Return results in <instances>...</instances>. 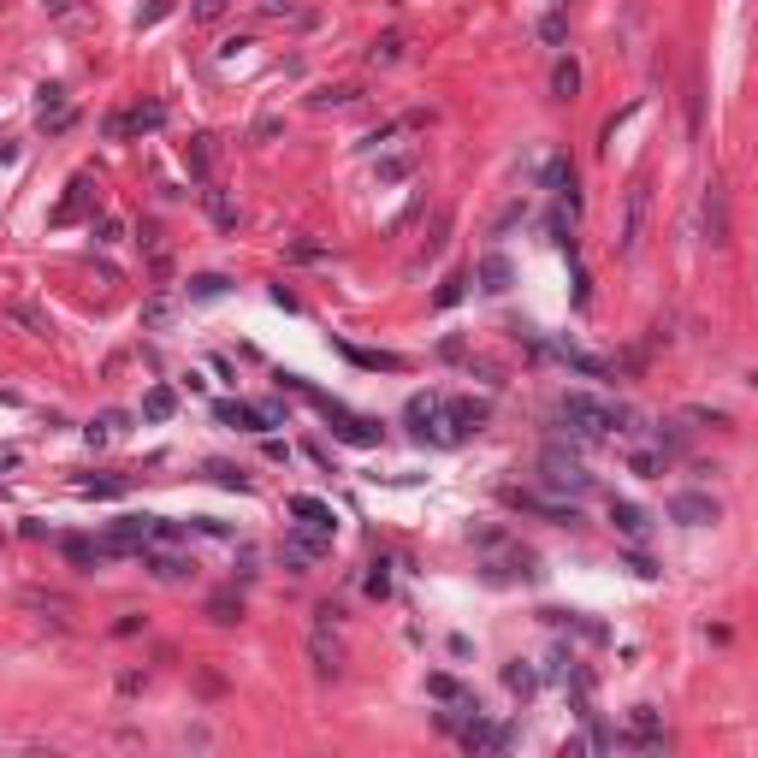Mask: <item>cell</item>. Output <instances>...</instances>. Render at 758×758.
Here are the masks:
<instances>
[{
  "mask_svg": "<svg viewBox=\"0 0 758 758\" xmlns=\"http://www.w3.org/2000/svg\"><path fill=\"white\" fill-rule=\"evenodd\" d=\"M557 415L569 421V433H581V439H611V433H634V427H629V421H634L629 409H622V403L593 397V391H563Z\"/></svg>",
  "mask_w": 758,
  "mask_h": 758,
  "instance_id": "1",
  "label": "cell"
},
{
  "mask_svg": "<svg viewBox=\"0 0 758 758\" xmlns=\"http://www.w3.org/2000/svg\"><path fill=\"white\" fill-rule=\"evenodd\" d=\"M540 486L551 492V498H569V504H581L593 492V474L581 468L575 457H563V450H545V462H540Z\"/></svg>",
  "mask_w": 758,
  "mask_h": 758,
  "instance_id": "2",
  "label": "cell"
},
{
  "mask_svg": "<svg viewBox=\"0 0 758 758\" xmlns=\"http://www.w3.org/2000/svg\"><path fill=\"white\" fill-rule=\"evenodd\" d=\"M646 219H652V184L634 178V184L622 190V237H616V255H640Z\"/></svg>",
  "mask_w": 758,
  "mask_h": 758,
  "instance_id": "3",
  "label": "cell"
},
{
  "mask_svg": "<svg viewBox=\"0 0 758 758\" xmlns=\"http://www.w3.org/2000/svg\"><path fill=\"white\" fill-rule=\"evenodd\" d=\"M486 575H492V581H540V557H533L528 545L498 540L486 551Z\"/></svg>",
  "mask_w": 758,
  "mask_h": 758,
  "instance_id": "4",
  "label": "cell"
},
{
  "mask_svg": "<svg viewBox=\"0 0 758 758\" xmlns=\"http://www.w3.org/2000/svg\"><path fill=\"white\" fill-rule=\"evenodd\" d=\"M326 551H332V533H320V528H302V522L285 533V545H279V557H285V569H290V575L315 569V563L326 557Z\"/></svg>",
  "mask_w": 758,
  "mask_h": 758,
  "instance_id": "5",
  "label": "cell"
},
{
  "mask_svg": "<svg viewBox=\"0 0 758 758\" xmlns=\"http://www.w3.org/2000/svg\"><path fill=\"white\" fill-rule=\"evenodd\" d=\"M486 421H492V409H486V403H474V397H450V403H439L444 444H457V439H468V433H480Z\"/></svg>",
  "mask_w": 758,
  "mask_h": 758,
  "instance_id": "6",
  "label": "cell"
},
{
  "mask_svg": "<svg viewBox=\"0 0 758 758\" xmlns=\"http://www.w3.org/2000/svg\"><path fill=\"white\" fill-rule=\"evenodd\" d=\"M700 231H705V244L711 249H723L729 244V190L717 184H705V196H700Z\"/></svg>",
  "mask_w": 758,
  "mask_h": 758,
  "instance_id": "7",
  "label": "cell"
},
{
  "mask_svg": "<svg viewBox=\"0 0 758 758\" xmlns=\"http://www.w3.org/2000/svg\"><path fill=\"white\" fill-rule=\"evenodd\" d=\"M95 208H101L95 178H89V172H77L72 184H66V201L54 208V226H72V219H95Z\"/></svg>",
  "mask_w": 758,
  "mask_h": 758,
  "instance_id": "8",
  "label": "cell"
},
{
  "mask_svg": "<svg viewBox=\"0 0 758 758\" xmlns=\"http://www.w3.org/2000/svg\"><path fill=\"white\" fill-rule=\"evenodd\" d=\"M504 498L515 504V510H528V515H545V522H557V528H575L581 522V510H575L569 498H545V492H504Z\"/></svg>",
  "mask_w": 758,
  "mask_h": 758,
  "instance_id": "9",
  "label": "cell"
},
{
  "mask_svg": "<svg viewBox=\"0 0 758 758\" xmlns=\"http://www.w3.org/2000/svg\"><path fill=\"white\" fill-rule=\"evenodd\" d=\"M457 741L468 746V753H504V746H510V729L486 723V711H468V717H462V729H457Z\"/></svg>",
  "mask_w": 758,
  "mask_h": 758,
  "instance_id": "10",
  "label": "cell"
},
{
  "mask_svg": "<svg viewBox=\"0 0 758 758\" xmlns=\"http://www.w3.org/2000/svg\"><path fill=\"white\" fill-rule=\"evenodd\" d=\"M148 545V515H119L107 540H101V557H125V551H143Z\"/></svg>",
  "mask_w": 758,
  "mask_h": 758,
  "instance_id": "11",
  "label": "cell"
},
{
  "mask_svg": "<svg viewBox=\"0 0 758 758\" xmlns=\"http://www.w3.org/2000/svg\"><path fill=\"white\" fill-rule=\"evenodd\" d=\"M439 403H444V397H433V391H415V397H409V409H403V415H409V433H415V439H439V444H444Z\"/></svg>",
  "mask_w": 758,
  "mask_h": 758,
  "instance_id": "12",
  "label": "cell"
},
{
  "mask_svg": "<svg viewBox=\"0 0 758 758\" xmlns=\"http://www.w3.org/2000/svg\"><path fill=\"white\" fill-rule=\"evenodd\" d=\"M36 119H42V130H66L72 125V95L59 84H42L36 89Z\"/></svg>",
  "mask_w": 758,
  "mask_h": 758,
  "instance_id": "13",
  "label": "cell"
},
{
  "mask_svg": "<svg viewBox=\"0 0 758 758\" xmlns=\"http://www.w3.org/2000/svg\"><path fill=\"white\" fill-rule=\"evenodd\" d=\"M670 522H682V528H705V522H717V498H705V492H675V498H670Z\"/></svg>",
  "mask_w": 758,
  "mask_h": 758,
  "instance_id": "14",
  "label": "cell"
},
{
  "mask_svg": "<svg viewBox=\"0 0 758 758\" xmlns=\"http://www.w3.org/2000/svg\"><path fill=\"white\" fill-rule=\"evenodd\" d=\"M415 166H421L415 148H397V155L373 160V178H379V190H391V184H403V178H415Z\"/></svg>",
  "mask_w": 758,
  "mask_h": 758,
  "instance_id": "15",
  "label": "cell"
},
{
  "mask_svg": "<svg viewBox=\"0 0 758 758\" xmlns=\"http://www.w3.org/2000/svg\"><path fill=\"white\" fill-rule=\"evenodd\" d=\"M6 320H18L30 338H48V332H54L48 308H42V302H30V297H6Z\"/></svg>",
  "mask_w": 758,
  "mask_h": 758,
  "instance_id": "16",
  "label": "cell"
},
{
  "mask_svg": "<svg viewBox=\"0 0 758 758\" xmlns=\"http://www.w3.org/2000/svg\"><path fill=\"white\" fill-rule=\"evenodd\" d=\"M474 279H480V290H486V297H504V290H510V279H515V267H510V255H498V249H492V255H480Z\"/></svg>",
  "mask_w": 758,
  "mask_h": 758,
  "instance_id": "17",
  "label": "cell"
},
{
  "mask_svg": "<svg viewBox=\"0 0 758 758\" xmlns=\"http://www.w3.org/2000/svg\"><path fill=\"white\" fill-rule=\"evenodd\" d=\"M308 658H315V675H338V664H343V646L326 634V622H315V634H308Z\"/></svg>",
  "mask_w": 758,
  "mask_h": 758,
  "instance_id": "18",
  "label": "cell"
},
{
  "mask_svg": "<svg viewBox=\"0 0 758 758\" xmlns=\"http://www.w3.org/2000/svg\"><path fill=\"white\" fill-rule=\"evenodd\" d=\"M119 125H125V137H143V130H160V125H166V107H160V101H137L130 113H119Z\"/></svg>",
  "mask_w": 758,
  "mask_h": 758,
  "instance_id": "19",
  "label": "cell"
},
{
  "mask_svg": "<svg viewBox=\"0 0 758 758\" xmlns=\"http://www.w3.org/2000/svg\"><path fill=\"white\" fill-rule=\"evenodd\" d=\"M290 515H297L302 528H320V533H338V515H332V504H320V498H290Z\"/></svg>",
  "mask_w": 758,
  "mask_h": 758,
  "instance_id": "20",
  "label": "cell"
},
{
  "mask_svg": "<svg viewBox=\"0 0 758 758\" xmlns=\"http://www.w3.org/2000/svg\"><path fill=\"white\" fill-rule=\"evenodd\" d=\"M214 415H219V421H231V427H244V433H267V427H272L267 409H255V403H219Z\"/></svg>",
  "mask_w": 758,
  "mask_h": 758,
  "instance_id": "21",
  "label": "cell"
},
{
  "mask_svg": "<svg viewBox=\"0 0 758 758\" xmlns=\"http://www.w3.org/2000/svg\"><path fill=\"white\" fill-rule=\"evenodd\" d=\"M201 208H208V219H214L219 231H237V201H231L219 184H208V190H201Z\"/></svg>",
  "mask_w": 758,
  "mask_h": 758,
  "instance_id": "22",
  "label": "cell"
},
{
  "mask_svg": "<svg viewBox=\"0 0 758 758\" xmlns=\"http://www.w3.org/2000/svg\"><path fill=\"white\" fill-rule=\"evenodd\" d=\"M611 522H616V533H629V540H646V533H652L646 510L640 504H622V498H611Z\"/></svg>",
  "mask_w": 758,
  "mask_h": 758,
  "instance_id": "23",
  "label": "cell"
},
{
  "mask_svg": "<svg viewBox=\"0 0 758 758\" xmlns=\"http://www.w3.org/2000/svg\"><path fill=\"white\" fill-rule=\"evenodd\" d=\"M143 563H148V575H155V581H184V575L196 569V563H184L178 551H148V545H143Z\"/></svg>",
  "mask_w": 758,
  "mask_h": 758,
  "instance_id": "24",
  "label": "cell"
},
{
  "mask_svg": "<svg viewBox=\"0 0 758 758\" xmlns=\"http://www.w3.org/2000/svg\"><path fill=\"white\" fill-rule=\"evenodd\" d=\"M172 315H178V297H172V290H155V297L143 302V326H148V332H166Z\"/></svg>",
  "mask_w": 758,
  "mask_h": 758,
  "instance_id": "25",
  "label": "cell"
},
{
  "mask_svg": "<svg viewBox=\"0 0 758 758\" xmlns=\"http://www.w3.org/2000/svg\"><path fill=\"white\" fill-rule=\"evenodd\" d=\"M178 415V391L172 386H148L143 391V421H172Z\"/></svg>",
  "mask_w": 758,
  "mask_h": 758,
  "instance_id": "26",
  "label": "cell"
},
{
  "mask_svg": "<svg viewBox=\"0 0 758 758\" xmlns=\"http://www.w3.org/2000/svg\"><path fill=\"white\" fill-rule=\"evenodd\" d=\"M184 166H190V178L208 184V172H214V137H190V143H184Z\"/></svg>",
  "mask_w": 758,
  "mask_h": 758,
  "instance_id": "27",
  "label": "cell"
},
{
  "mask_svg": "<svg viewBox=\"0 0 758 758\" xmlns=\"http://www.w3.org/2000/svg\"><path fill=\"white\" fill-rule=\"evenodd\" d=\"M551 95L557 101L581 95V66H575V59H557V66H551Z\"/></svg>",
  "mask_w": 758,
  "mask_h": 758,
  "instance_id": "28",
  "label": "cell"
},
{
  "mask_svg": "<svg viewBox=\"0 0 758 758\" xmlns=\"http://www.w3.org/2000/svg\"><path fill=\"white\" fill-rule=\"evenodd\" d=\"M545 184H551V190H557V196L563 201H569V208H581V196H575V166H569V160H551V166H545Z\"/></svg>",
  "mask_w": 758,
  "mask_h": 758,
  "instance_id": "29",
  "label": "cell"
},
{
  "mask_svg": "<svg viewBox=\"0 0 758 758\" xmlns=\"http://www.w3.org/2000/svg\"><path fill=\"white\" fill-rule=\"evenodd\" d=\"M125 486H130L125 474H101V480L89 474V480H77V492H84V498H125Z\"/></svg>",
  "mask_w": 758,
  "mask_h": 758,
  "instance_id": "30",
  "label": "cell"
},
{
  "mask_svg": "<svg viewBox=\"0 0 758 758\" xmlns=\"http://www.w3.org/2000/svg\"><path fill=\"white\" fill-rule=\"evenodd\" d=\"M59 551H66V563H77V569H95L101 557V540H59Z\"/></svg>",
  "mask_w": 758,
  "mask_h": 758,
  "instance_id": "31",
  "label": "cell"
},
{
  "mask_svg": "<svg viewBox=\"0 0 758 758\" xmlns=\"http://www.w3.org/2000/svg\"><path fill=\"white\" fill-rule=\"evenodd\" d=\"M125 421H130L125 409H107V415H95V421H89V427H84V439H89V444H107V439H113L119 427H125Z\"/></svg>",
  "mask_w": 758,
  "mask_h": 758,
  "instance_id": "32",
  "label": "cell"
},
{
  "mask_svg": "<svg viewBox=\"0 0 758 758\" xmlns=\"http://www.w3.org/2000/svg\"><path fill=\"white\" fill-rule=\"evenodd\" d=\"M226 290H231L226 272H201V279H190V297H196V302H219Z\"/></svg>",
  "mask_w": 758,
  "mask_h": 758,
  "instance_id": "33",
  "label": "cell"
},
{
  "mask_svg": "<svg viewBox=\"0 0 758 758\" xmlns=\"http://www.w3.org/2000/svg\"><path fill=\"white\" fill-rule=\"evenodd\" d=\"M397 59H403V36H397V30H386V36L368 48V66H397Z\"/></svg>",
  "mask_w": 758,
  "mask_h": 758,
  "instance_id": "34",
  "label": "cell"
},
{
  "mask_svg": "<svg viewBox=\"0 0 758 758\" xmlns=\"http://www.w3.org/2000/svg\"><path fill=\"white\" fill-rule=\"evenodd\" d=\"M504 687H510L515 700H528L533 687H540V675H533V670H528V664H504Z\"/></svg>",
  "mask_w": 758,
  "mask_h": 758,
  "instance_id": "35",
  "label": "cell"
},
{
  "mask_svg": "<svg viewBox=\"0 0 758 758\" xmlns=\"http://www.w3.org/2000/svg\"><path fill=\"white\" fill-rule=\"evenodd\" d=\"M356 95H361L356 84H332V89H315V95H308V107H350Z\"/></svg>",
  "mask_w": 758,
  "mask_h": 758,
  "instance_id": "36",
  "label": "cell"
},
{
  "mask_svg": "<svg viewBox=\"0 0 758 758\" xmlns=\"http://www.w3.org/2000/svg\"><path fill=\"white\" fill-rule=\"evenodd\" d=\"M208 474H214V486H226V492H249V474L231 468V462H208Z\"/></svg>",
  "mask_w": 758,
  "mask_h": 758,
  "instance_id": "37",
  "label": "cell"
},
{
  "mask_svg": "<svg viewBox=\"0 0 758 758\" xmlns=\"http://www.w3.org/2000/svg\"><path fill=\"white\" fill-rule=\"evenodd\" d=\"M540 42H551V48H557V42H569V18H563L557 6H551V13L540 18Z\"/></svg>",
  "mask_w": 758,
  "mask_h": 758,
  "instance_id": "38",
  "label": "cell"
},
{
  "mask_svg": "<svg viewBox=\"0 0 758 758\" xmlns=\"http://www.w3.org/2000/svg\"><path fill=\"white\" fill-rule=\"evenodd\" d=\"M343 356L356 361V368H391V373L403 368V356H379V350H350V343H343Z\"/></svg>",
  "mask_w": 758,
  "mask_h": 758,
  "instance_id": "39",
  "label": "cell"
},
{
  "mask_svg": "<svg viewBox=\"0 0 758 758\" xmlns=\"http://www.w3.org/2000/svg\"><path fill=\"white\" fill-rule=\"evenodd\" d=\"M184 540V528L178 522H166V515H148V545H178Z\"/></svg>",
  "mask_w": 758,
  "mask_h": 758,
  "instance_id": "40",
  "label": "cell"
},
{
  "mask_svg": "<svg viewBox=\"0 0 758 758\" xmlns=\"http://www.w3.org/2000/svg\"><path fill=\"white\" fill-rule=\"evenodd\" d=\"M361 587H368L373 599H386V593H391V563H386V557H373V563H368V581H361Z\"/></svg>",
  "mask_w": 758,
  "mask_h": 758,
  "instance_id": "41",
  "label": "cell"
},
{
  "mask_svg": "<svg viewBox=\"0 0 758 758\" xmlns=\"http://www.w3.org/2000/svg\"><path fill=\"white\" fill-rule=\"evenodd\" d=\"M462 297H468V279H444V285L433 290V308H457Z\"/></svg>",
  "mask_w": 758,
  "mask_h": 758,
  "instance_id": "42",
  "label": "cell"
},
{
  "mask_svg": "<svg viewBox=\"0 0 758 758\" xmlns=\"http://www.w3.org/2000/svg\"><path fill=\"white\" fill-rule=\"evenodd\" d=\"M427 693H433V700H450V705H457V700H468V693L457 687V675H433V682H427Z\"/></svg>",
  "mask_w": 758,
  "mask_h": 758,
  "instance_id": "43",
  "label": "cell"
},
{
  "mask_svg": "<svg viewBox=\"0 0 758 758\" xmlns=\"http://www.w3.org/2000/svg\"><path fill=\"white\" fill-rule=\"evenodd\" d=\"M629 468H634V474H646V480H652V474L664 468V450H634V457H629Z\"/></svg>",
  "mask_w": 758,
  "mask_h": 758,
  "instance_id": "44",
  "label": "cell"
},
{
  "mask_svg": "<svg viewBox=\"0 0 758 758\" xmlns=\"http://www.w3.org/2000/svg\"><path fill=\"white\" fill-rule=\"evenodd\" d=\"M208 616H214V622H237V616H244V604L231 599V593H219V599L208 604Z\"/></svg>",
  "mask_w": 758,
  "mask_h": 758,
  "instance_id": "45",
  "label": "cell"
},
{
  "mask_svg": "<svg viewBox=\"0 0 758 758\" xmlns=\"http://www.w3.org/2000/svg\"><path fill=\"white\" fill-rule=\"evenodd\" d=\"M290 261H326V244H285Z\"/></svg>",
  "mask_w": 758,
  "mask_h": 758,
  "instance_id": "46",
  "label": "cell"
},
{
  "mask_svg": "<svg viewBox=\"0 0 758 758\" xmlns=\"http://www.w3.org/2000/svg\"><path fill=\"white\" fill-rule=\"evenodd\" d=\"M444 231H450V214H439V219H433V237H427V261H433V255H439V249H444Z\"/></svg>",
  "mask_w": 758,
  "mask_h": 758,
  "instance_id": "47",
  "label": "cell"
},
{
  "mask_svg": "<svg viewBox=\"0 0 758 758\" xmlns=\"http://www.w3.org/2000/svg\"><path fill=\"white\" fill-rule=\"evenodd\" d=\"M219 13H226V0H196V18H201V24H214Z\"/></svg>",
  "mask_w": 758,
  "mask_h": 758,
  "instance_id": "48",
  "label": "cell"
},
{
  "mask_svg": "<svg viewBox=\"0 0 758 758\" xmlns=\"http://www.w3.org/2000/svg\"><path fill=\"white\" fill-rule=\"evenodd\" d=\"M119 237H125V226H119V219H101V237H95V244H119Z\"/></svg>",
  "mask_w": 758,
  "mask_h": 758,
  "instance_id": "49",
  "label": "cell"
},
{
  "mask_svg": "<svg viewBox=\"0 0 758 758\" xmlns=\"http://www.w3.org/2000/svg\"><path fill=\"white\" fill-rule=\"evenodd\" d=\"M160 18H166V0H155V6H143V18H137V30H143V24H160Z\"/></svg>",
  "mask_w": 758,
  "mask_h": 758,
  "instance_id": "50",
  "label": "cell"
},
{
  "mask_svg": "<svg viewBox=\"0 0 758 758\" xmlns=\"http://www.w3.org/2000/svg\"><path fill=\"white\" fill-rule=\"evenodd\" d=\"M522 214H528V208H522V201H510V208H504V219H498V237H504V231H510Z\"/></svg>",
  "mask_w": 758,
  "mask_h": 758,
  "instance_id": "51",
  "label": "cell"
},
{
  "mask_svg": "<svg viewBox=\"0 0 758 758\" xmlns=\"http://www.w3.org/2000/svg\"><path fill=\"white\" fill-rule=\"evenodd\" d=\"M261 6H267V13H290V6H297V0H261Z\"/></svg>",
  "mask_w": 758,
  "mask_h": 758,
  "instance_id": "52",
  "label": "cell"
},
{
  "mask_svg": "<svg viewBox=\"0 0 758 758\" xmlns=\"http://www.w3.org/2000/svg\"><path fill=\"white\" fill-rule=\"evenodd\" d=\"M0 160H18V148H13V143H0Z\"/></svg>",
  "mask_w": 758,
  "mask_h": 758,
  "instance_id": "53",
  "label": "cell"
}]
</instances>
